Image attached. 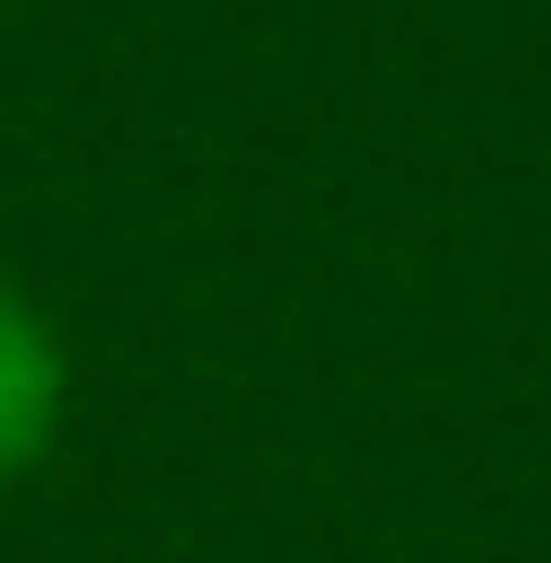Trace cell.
I'll return each instance as SVG.
<instances>
[{
	"label": "cell",
	"instance_id": "6da1fadb",
	"mask_svg": "<svg viewBox=\"0 0 551 563\" xmlns=\"http://www.w3.org/2000/svg\"><path fill=\"white\" fill-rule=\"evenodd\" d=\"M51 413H63V363H51V325L0 288V488L38 463V439H51Z\"/></svg>",
	"mask_w": 551,
	"mask_h": 563
}]
</instances>
